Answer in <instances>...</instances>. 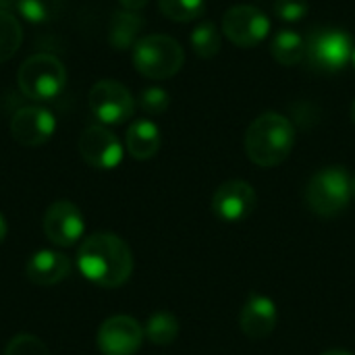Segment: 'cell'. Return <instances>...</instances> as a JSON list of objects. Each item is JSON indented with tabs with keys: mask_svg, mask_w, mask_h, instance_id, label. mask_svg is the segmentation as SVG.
Returning a JSON list of instances; mask_svg holds the SVG:
<instances>
[{
	"mask_svg": "<svg viewBox=\"0 0 355 355\" xmlns=\"http://www.w3.org/2000/svg\"><path fill=\"white\" fill-rule=\"evenodd\" d=\"M77 266L89 283L116 289L125 285L133 272V252L125 239L114 233H94L81 243Z\"/></svg>",
	"mask_w": 355,
	"mask_h": 355,
	"instance_id": "1",
	"label": "cell"
},
{
	"mask_svg": "<svg viewBox=\"0 0 355 355\" xmlns=\"http://www.w3.org/2000/svg\"><path fill=\"white\" fill-rule=\"evenodd\" d=\"M295 146L293 123L279 112H264L245 131V154L248 158L262 166H279L291 156Z\"/></svg>",
	"mask_w": 355,
	"mask_h": 355,
	"instance_id": "2",
	"label": "cell"
},
{
	"mask_svg": "<svg viewBox=\"0 0 355 355\" xmlns=\"http://www.w3.org/2000/svg\"><path fill=\"white\" fill-rule=\"evenodd\" d=\"M304 198L314 214L322 218H335L347 210L354 198L352 177L343 166H327L310 177Z\"/></svg>",
	"mask_w": 355,
	"mask_h": 355,
	"instance_id": "3",
	"label": "cell"
},
{
	"mask_svg": "<svg viewBox=\"0 0 355 355\" xmlns=\"http://www.w3.org/2000/svg\"><path fill=\"white\" fill-rule=\"evenodd\" d=\"M185 52L181 44L164 33H148L133 46V64L148 79H168L181 71Z\"/></svg>",
	"mask_w": 355,
	"mask_h": 355,
	"instance_id": "4",
	"label": "cell"
},
{
	"mask_svg": "<svg viewBox=\"0 0 355 355\" xmlns=\"http://www.w3.org/2000/svg\"><path fill=\"white\" fill-rule=\"evenodd\" d=\"M19 89L33 102H48L60 96L67 85V69L54 54L40 52L19 67Z\"/></svg>",
	"mask_w": 355,
	"mask_h": 355,
	"instance_id": "5",
	"label": "cell"
},
{
	"mask_svg": "<svg viewBox=\"0 0 355 355\" xmlns=\"http://www.w3.org/2000/svg\"><path fill=\"white\" fill-rule=\"evenodd\" d=\"M352 35L335 27H318L306 37V58L312 69L322 73L343 71L354 60Z\"/></svg>",
	"mask_w": 355,
	"mask_h": 355,
	"instance_id": "6",
	"label": "cell"
},
{
	"mask_svg": "<svg viewBox=\"0 0 355 355\" xmlns=\"http://www.w3.org/2000/svg\"><path fill=\"white\" fill-rule=\"evenodd\" d=\"M87 102L94 116L104 125H121L129 121L135 112V100L131 92L114 79L98 81L89 89Z\"/></svg>",
	"mask_w": 355,
	"mask_h": 355,
	"instance_id": "7",
	"label": "cell"
},
{
	"mask_svg": "<svg viewBox=\"0 0 355 355\" xmlns=\"http://www.w3.org/2000/svg\"><path fill=\"white\" fill-rule=\"evenodd\" d=\"M270 31V19L256 6L237 4L223 17V35L239 48H254L266 40Z\"/></svg>",
	"mask_w": 355,
	"mask_h": 355,
	"instance_id": "8",
	"label": "cell"
},
{
	"mask_svg": "<svg viewBox=\"0 0 355 355\" xmlns=\"http://www.w3.org/2000/svg\"><path fill=\"white\" fill-rule=\"evenodd\" d=\"M146 339L144 327L125 314L106 318L96 335V345L102 355H135Z\"/></svg>",
	"mask_w": 355,
	"mask_h": 355,
	"instance_id": "9",
	"label": "cell"
},
{
	"mask_svg": "<svg viewBox=\"0 0 355 355\" xmlns=\"http://www.w3.org/2000/svg\"><path fill=\"white\" fill-rule=\"evenodd\" d=\"M258 206V196L256 189L241 179H231L225 181L223 185L216 187L212 196V212L216 214L218 220L225 223H241Z\"/></svg>",
	"mask_w": 355,
	"mask_h": 355,
	"instance_id": "10",
	"label": "cell"
},
{
	"mask_svg": "<svg viewBox=\"0 0 355 355\" xmlns=\"http://www.w3.org/2000/svg\"><path fill=\"white\" fill-rule=\"evenodd\" d=\"M79 154L85 164L98 171L116 168L123 160V146L119 137L102 125H89L79 137Z\"/></svg>",
	"mask_w": 355,
	"mask_h": 355,
	"instance_id": "11",
	"label": "cell"
},
{
	"mask_svg": "<svg viewBox=\"0 0 355 355\" xmlns=\"http://www.w3.org/2000/svg\"><path fill=\"white\" fill-rule=\"evenodd\" d=\"M83 231H85V218L81 210L69 200L54 202L44 214V235L56 248L75 245L83 237Z\"/></svg>",
	"mask_w": 355,
	"mask_h": 355,
	"instance_id": "12",
	"label": "cell"
},
{
	"mask_svg": "<svg viewBox=\"0 0 355 355\" xmlns=\"http://www.w3.org/2000/svg\"><path fill=\"white\" fill-rule=\"evenodd\" d=\"M56 131V119L48 108L23 106L10 119V135L25 148L44 146Z\"/></svg>",
	"mask_w": 355,
	"mask_h": 355,
	"instance_id": "13",
	"label": "cell"
},
{
	"mask_svg": "<svg viewBox=\"0 0 355 355\" xmlns=\"http://www.w3.org/2000/svg\"><path fill=\"white\" fill-rule=\"evenodd\" d=\"M277 304L262 293H252L239 312V329L252 341H262L277 329Z\"/></svg>",
	"mask_w": 355,
	"mask_h": 355,
	"instance_id": "14",
	"label": "cell"
},
{
	"mask_svg": "<svg viewBox=\"0 0 355 355\" xmlns=\"http://www.w3.org/2000/svg\"><path fill=\"white\" fill-rule=\"evenodd\" d=\"M25 275L33 285L52 287V285H58L60 281H64L71 275V260L60 252L40 250L27 260Z\"/></svg>",
	"mask_w": 355,
	"mask_h": 355,
	"instance_id": "15",
	"label": "cell"
},
{
	"mask_svg": "<svg viewBox=\"0 0 355 355\" xmlns=\"http://www.w3.org/2000/svg\"><path fill=\"white\" fill-rule=\"evenodd\" d=\"M160 144H162L160 129L156 127V123H152L148 119H139V121L131 123V127L127 129L125 148L135 160L154 158L160 150Z\"/></svg>",
	"mask_w": 355,
	"mask_h": 355,
	"instance_id": "16",
	"label": "cell"
},
{
	"mask_svg": "<svg viewBox=\"0 0 355 355\" xmlns=\"http://www.w3.org/2000/svg\"><path fill=\"white\" fill-rule=\"evenodd\" d=\"M144 29V19L141 15H137V10H116L110 17V25H108V44L123 52L129 50L137 44V35Z\"/></svg>",
	"mask_w": 355,
	"mask_h": 355,
	"instance_id": "17",
	"label": "cell"
},
{
	"mask_svg": "<svg viewBox=\"0 0 355 355\" xmlns=\"http://www.w3.org/2000/svg\"><path fill=\"white\" fill-rule=\"evenodd\" d=\"M270 54L279 64H300L306 58V37L293 29H281L270 42Z\"/></svg>",
	"mask_w": 355,
	"mask_h": 355,
	"instance_id": "18",
	"label": "cell"
},
{
	"mask_svg": "<svg viewBox=\"0 0 355 355\" xmlns=\"http://www.w3.org/2000/svg\"><path fill=\"white\" fill-rule=\"evenodd\" d=\"M144 333L152 345H173L179 337V320L171 312H156L148 318Z\"/></svg>",
	"mask_w": 355,
	"mask_h": 355,
	"instance_id": "19",
	"label": "cell"
},
{
	"mask_svg": "<svg viewBox=\"0 0 355 355\" xmlns=\"http://www.w3.org/2000/svg\"><path fill=\"white\" fill-rule=\"evenodd\" d=\"M21 44H23L21 21L12 12L0 8V62L12 58L21 48Z\"/></svg>",
	"mask_w": 355,
	"mask_h": 355,
	"instance_id": "20",
	"label": "cell"
},
{
	"mask_svg": "<svg viewBox=\"0 0 355 355\" xmlns=\"http://www.w3.org/2000/svg\"><path fill=\"white\" fill-rule=\"evenodd\" d=\"M19 15L29 23H50L60 17L64 0H15Z\"/></svg>",
	"mask_w": 355,
	"mask_h": 355,
	"instance_id": "21",
	"label": "cell"
},
{
	"mask_svg": "<svg viewBox=\"0 0 355 355\" xmlns=\"http://www.w3.org/2000/svg\"><path fill=\"white\" fill-rule=\"evenodd\" d=\"M189 42L200 58H212L220 52V42H223L220 29L212 21H204L191 31Z\"/></svg>",
	"mask_w": 355,
	"mask_h": 355,
	"instance_id": "22",
	"label": "cell"
},
{
	"mask_svg": "<svg viewBox=\"0 0 355 355\" xmlns=\"http://www.w3.org/2000/svg\"><path fill=\"white\" fill-rule=\"evenodd\" d=\"M160 12L177 23L196 21L206 10V0H158Z\"/></svg>",
	"mask_w": 355,
	"mask_h": 355,
	"instance_id": "23",
	"label": "cell"
},
{
	"mask_svg": "<svg viewBox=\"0 0 355 355\" xmlns=\"http://www.w3.org/2000/svg\"><path fill=\"white\" fill-rule=\"evenodd\" d=\"M2 355H50V352L40 337L23 333L8 341Z\"/></svg>",
	"mask_w": 355,
	"mask_h": 355,
	"instance_id": "24",
	"label": "cell"
},
{
	"mask_svg": "<svg viewBox=\"0 0 355 355\" xmlns=\"http://www.w3.org/2000/svg\"><path fill=\"white\" fill-rule=\"evenodd\" d=\"M139 106L146 114H152V116H158L162 112H166V108L171 106V96L166 89L162 87H146L141 94H139Z\"/></svg>",
	"mask_w": 355,
	"mask_h": 355,
	"instance_id": "25",
	"label": "cell"
},
{
	"mask_svg": "<svg viewBox=\"0 0 355 355\" xmlns=\"http://www.w3.org/2000/svg\"><path fill=\"white\" fill-rule=\"evenodd\" d=\"M310 10L308 0H275L272 4V12L277 19L287 21V23H295L302 21Z\"/></svg>",
	"mask_w": 355,
	"mask_h": 355,
	"instance_id": "26",
	"label": "cell"
},
{
	"mask_svg": "<svg viewBox=\"0 0 355 355\" xmlns=\"http://www.w3.org/2000/svg\"><path fill=\"white\" fill-rule=\"evenodd\" d=\"M125 10H141L150 0H119Z\"/></svg>",
	"mask_w": 355,
	"mask_h": 355,
	"instance_id": "27",
	"label": "cell"
},
{
	"mask_svg": "<svg viewBox=\"0 0 355 355\" xmlns=\"http://www.w3.org/2000/svg\"><path fill=\"white\" fill-rule=\"evenodd\" d=\"M6 235H8V225H6V218H4L2 212H0V245L4 243Z\"/></svg>",
	"mask_w": 355,
	"mask_h": 355,
	"instance_id": "28",
	"label": "cell"
},
{
	"mask_svg": "<svg viewBox=\"0 0 355 355\" xmlns=\"http://www.w3.org/2000/svg\"><path fill=\"white\" fill-rule=\"evenodd\" d=\"M320 355H352L349 352H345V349H329V352H324V354Z\"/></svg>",
	"mask_w": 355,
	"mask_h": 355,
	"instance_id": "29",
	"label": "cell"
},
{
	"mask_svg": "<svg viewBox=\"0 0 355 355\" xmlns=\"http://www.w3.org/2000/svg\"><path fill=\"white\" fill-rule=\"evenodd\" d=\"M352 196H354V198H355V175H354V177H352Z\"/></svg>",
	"mask_w": 355,
	"mask_h": 355,
	"instance_id": "30",
	"label": "cell"
},
{
	"mask_svg": "<svg viewBox=\"0 0 355 355\" xmlns=\"http://www.w3.org/2000/svg\"><path fill=\"white\" fill-rule=\"evenodd\" d=\"M352 121H354V125H355V100H354V104H352Z\"/></svg>",
	"mask_w": 355,
	"mask_h": 355,
	"instance_id": "31",
	"label": "cell"
},
{
	"mask_svg": "<svg viewBox=\"0 0 355 355\" xmlns=\"http://www.w3.org/2000/svg\"><path fill=\"white\" fill-rule=\"evenodd\" d=\"M354 62H355V52H354Z\"/></svg>",
	"mask_w": 355,
	"mask_h": 355,
	"instance_id": "32",
	"label": "cell"
}]
</instances>
